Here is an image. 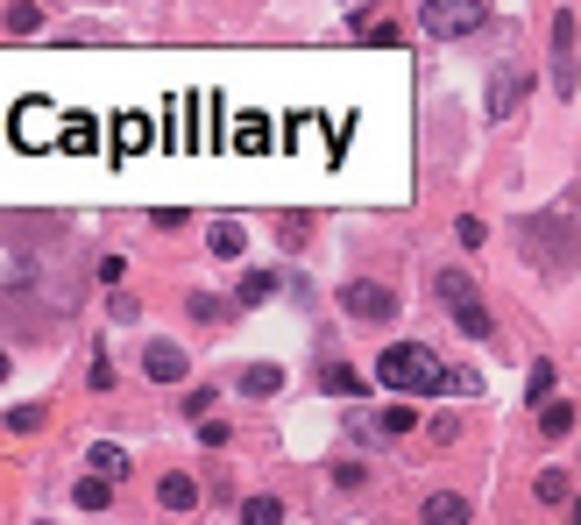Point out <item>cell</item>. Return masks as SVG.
I'll return each instance as SVG.
<instances>
[{"label": "cell", "instance_id": "obj_9", "mask_svg": "<svg viewBox=\"0 0 581 525\" xmlns=\"http://www.w3.org/2000/svg\"><path fill=\"white\" fill-rule=\"evenodd\" d=\"M142 377H156V384H185V348H178V341H149V348H142Z\"/></svg>", "mask_w": 581, "mask_h": 525}, {"label": "cell", "instance_id": "obj_2", "mask_svg": "<svg viewBox=\"0 0 581 525\" xmlns=\"http://www.w3.org/2000/svg\"><path fill=\"white\" fill-rule=\"evenodd\" d=\"M525 249L539 256V270H567V263L581 256V242H574V220H567L560 206L532 213V220H525Z\"/></svg>", "mask_w": 581, "mask_h": 525}, {"label": "cell", "instance_id": "obj_21", "mask_svg": "<svg viewBox=\"0 0 581 525\" xmlns=\"http://www.w3.org/2000/svg\"><path fill=\"white\" fill-rule=\"evenodd\" d=\"M43 29V8L36 0H8V36H36Z\"/></svg>", "mask_w": 581, "mask_h": 525}, {"label": "cell", "instance_id": "obj_10", "mask_svg": "<svg viewBox=\"0 0 581 525\" xmlns=\"http://www.w3.org/2000/svg\"><path fill=\"white\" fill-rule=\"evenodd\" d=\"M71 504H78V511H107V504H114V476L86 469V476H78V490H71Z\"/></svg>", "mask_w": 581, "mask_h": 525}, {"label": "cell", "instance_id": "obj_3", "mask_svg": "<svg viewBox=\"0 0 581 525\" xmlns=\"http://www.w3.org/2000/svg\"><path fill=\"white\" fill-rule=\"evenodd\" d=\"M433 291H440V306L454 313V327H461V334H475V341H489V334H496V320H489V306H482V291H475L461 270H440V277H433Z\"/></svg>", "mask_w": 581, "mask_h": 525}, {"label": "cell", "instance_id": "obj_18", "mask_svg": "<svg viewBox=\"0 0 581 525\" xmlns=\"http://www.w3.org/2000/svg\"><path fill=\"white\" fill-rule=\"evenodd\" d=\"M277 384H284V369H277V362H248V369H241V391H248V398H270Z\"/></svg>", "mask_w": 581, "mask_h": 525}, {"label": "cell", "instance_id": "obj_30", "mask_svg": "<svg viewBox=\"0 0 581 525\" xmlns=\"http://www.w3.org/2000/svg\"><path fill=\"white\" fill-rule=\"evenodd\" d=\"M192 320H220V298L213 291H192Z\"/></svg>", "mask_w": 581, "mask_h": 525}, {"label": "cell", "instance_id": "obj_20", "mask_svg": "<svg viewBox=\"0 0 581 525\" xmlns=\"http://www.w3.org/2000/svg\"><path fill=\"white\" fill-rule=\"evenodd\" d=\"M539 433H546V440H567V433H574V405H553V398H546V405H539Z\"/></svg>", "mask_w": 581, "mask_h": 525}, {"label": "cell", "instance_id": "obj_17", "mask_svg": "<svg viewBox=\"0 0 581 525\" xmlns=\"http://www.w3.org/2000/svg\"><path fill=\"white\" fill-rule=\"evenodd\" d=\"M93 142H100V121H93V114H64L57 149H93Z\"/></svg>", "mask_w": 581, "mask_h": 525}, {"label": "cell", "instance_id": "obj_24", "mask_svg": "<svg viewBox=\"0 0 581 525\" xmlns=\"http://www.w3.org/2000/svg\"><path fill=\"white\" fill-rule=\"evenodd\" d=\"M376 433H383V440H397V433H419V419H411V405H390V412L376 419Z\"/></svg>", "mask_w": 581, "mask_h": 525}, {"label": "cell", "instance_id": "obj_19", "mask_svg": "<svg viewBox=\"0 0 581 525\" xmlns=\"http://www.w3.org/2000/svg\"><path fill=\"white\" fill-rule=\"evenodd\" d=\"M241 242H248V235H241V220H220V228L206 235V249H213L220 263H234V256H241Z\"/></svg>", "mask_w": 581, "mask_h": 525}, {"label": "cell", "instance_id": "obj_25", "mask_svg": "<svg viewBox=\"0 0 581 525\" xmlns=\"http://www.w3.org/2000/svg\"><path fill=\"white\" fill-rule=\"evenodd\" d=\"M270 291H277V277H270V270H256V277H241V306H263Z\"/></svg>", "mask_w": 581, "mask_h": 525}, {"label": "cell", "instance_id": "obj_14", "mask_svg": "<svg viewBox=\"0 0 581 525\" xmlns=\"http://www.w3.org/2000/svg\"><path fill=\"white\" fill-rule=\"evenodd\" d=\"M156 504H163V511H192V504H199V483H192V476H163V483H156Z\"/></svg>", "mask_w": 581, "mask_h": 525}, {"label": "cell", "instance_id": "obj_6", "mask_svg": "<svg viewBox=\"0 0 581 525\" xmlns=\"http://www.w3.org/2000/svg\"><path fill=\"white\" fill-rule=\"evenodd\" d=\"M57 135H64V114L50 100H22L15 107V149H57Z\"/></svg>", "mask_w": 581, "mask_h": 525}, {"label": "cell", "instance_id": "obj_12", "mask_svg": "<svg viewBox=\"0 0 581 525\" xmlns=\"http://www.w3.org/2000/svg\"><path fill=\"white\" fill-rule=\"evenodd\" d=\"M461 518H468V497L461 490H433L426 497V525H461Z\"/></svg>", "mask_w": 581, "mask_h": 525}, {"label": "cell", "instance_id": "obj_4", "mask_svg": "<svg viewBox=\"0 0 581 525\" xmlns=\"http://www.w3.org/2000/svg\"><path fill=\"white\" fill-rule=\"evenodd\" d=\"M341 313L362 320V327H390V320H397V291L376 284V277H348V284H341Z\"/></svg>", "mask_w": 581, "mask_h": 525}, {"label": "cell", "instance_id": "obj_22", "mask_svg": "<svg viewBox=\"0 0 581 525\" xmlns=\"http://www.w3.org/2000/svg\"><path fill=\"white\" fill-rule=\"evenodd\" d=\"M532 497H539V504H567V497H574V483H567L560 469H539V483H532Z\"/></svg>", "mask_w": 581, "mask_h": 525}, {"label": "cell", "instance_id": "obj_11", "mask_svg": "<svg viewBox=\"0 0 581 525\" xmlns=\"http://www.w3.org/2000/svg\"><path fill=\"white\" fill-rule=\"evenodd\" d=\"M319 384H326V398H362V391H369V377H355L348 362H326V369H319Z\"/></svg>", "mask_w": 581, "mask_h": 525}, {"label": "cell", "instance_id": "obj_7", "mask_svg": "<svg viewBox=\"0 0 581 525\" xmlns=\"http://www.w3.org/2000/svg\"><path fill=\"white\" fill-rule=\"evenodd\" d=\"M553 93H581V64H574V15H553Z\"/></svg>", "mask_w": 581, "mask_h": 525}, {"label": "cell", "instance_id": "obj_26", "mask_svg": "<svg viewBox=\"0 0 581 525\" xmlns=\"http://www.w3.org/2000/svg\"><path fill=\"white\" fill-rule=\"evenodd\" d=\"M43 419H50V412H43V405H15V412H8V433H36V426H43Z\"/></svg>", "mask_w": 581, "mask_h": 525}, {"label": "cell", "instance_id": "obj_28", "mask_svg": "<svg viewBox=\"0 0 581 525\" xmlns=\"http://www.w3.org/2000/svg\"><path fill=\"white\" fill-rule=\"evenodd\" d=\"M107 320H142V306H135L128 291H114V298H107Z\"/></svg>", "mask_w": 581, "mask_h": 525}, {"label": "cell", "instance_id": "obj_15", "mask_svg": "<svg viewBox=\"0 0 581 525\" xmlns=\"http://www.w3.org/2000/svg\"><path fill=\"white\" fill-rule=\"evenodd\" d=\"M135 149H149V121L142 114H121L114 121V157H135Z\"/></svg>", "mask_w": 581, "mask_h": 525}, {"label": "cell", "instance_id": "obj_13", "mask_svg": "<svg viewBox=\"0 0 581 525\" xmlns=\"http://www.w3.org/2000/svg\"><path fill=\"white\" fill-rule=\"evenodd\" d=\"M86 469H100V476H128V447H121V440H93V447H86Z\"/></svg>", "mask_w": 581, "mask_h": 525}, {"label": "cell", "instance_id": "obj_29", "mask_svg": "<svg viewBox=\"0 0 581 525\" xmlns=\"http://www.w3.org/2000/svg\"><path fill=\"white\" fill-rule=\"evenodd\" d=\"M454 235H461V249H482V235H489V228H482L475 213H461V228H454Z\"/></svg>", "mask_w": 581, "mask_h": 525}, {"label": "cell", "instance_id": "obj_27", "mask_svg": "<svg viewBox=\"0 0 581 525\" xmlns=\"http://www.w3.org/2000/svg\"><path fill=\"white\" fill-rule=\"evenodd\" d=\"M241 511H248V518H256V525H277V518H284V504H277V497H248Z\"/></svg>", "mask_w": 581, "mask_h": 525}, {"label": "cell", "instance_id": "obj_33", "mask_svg": "<svg viewBox=\"0 0 581 525\" xmlns=\"http://www.w3.org/2000/svg\"><path fill=\"white\" fill-rule=\"evenodd\" d=\"M8 369H15V362H8V355H0V384H8Z\"/></svg>", "mask_w": 581, "mask_h": 525}, {"label": "cell", "instance_id": "obj_32", "mask_svg": "<svg viewBox=\"0 0 581 525\" xmlns=\"http://www.w3.org/2000/svg\"><path fill=\"white\" fill-rule=\"evenodd\" d=\"M362 483H369V476H362L355 462H341V469H334V490H362Z\"/></svg>", "mask_w": 581, "mask_h": 525}, {"label": "cell", "instance_id": "obj_1", "mask_svg": "<svg viewBox=\"0 0 581 525\" xmlns=\"http://www.w3.org/2000/svg\"><path fill=\"white\" fill-rule=\"evenodd\" d=\"M376 384L383 391H404V398H433V391H447V362L426 341H390L376 355Z\"/></svg>", "mask_w": 581, "mask_h": 525}, {"label": "cell", "instance_id": "obj_5", "mask_svg": "<svg viewBox=\"0 0 581 525\" xmlns=\"http://www.w3.org/2000/svg\"><path fill=\"white\" fill-rule=\"evenodd\" d=\"M489 22L482 0H426L419 8V36H475Z\"/></svg>", "mask_w": 581, "mask_h": 525}, {"label": "cell", "instance_id": "obj_8", "mask_svg": "<svg viewBox=\"0 0 581 525\" xmlns=\"http://www.w3.org/2000/svg\"><path fill=\"white\" fill-rule=\"evenodd\" d=\"M518 93H525V79H518L511 64H496V71H489V100H482L489 121H511V114H518Z\"/></svg>", "mask_w": 581, "mask_h": 525}, {"label": "cell", "instance_id": "obj_16", "mask_svg": "<svg viewBox=\"0 0 581 525\" xmlns=\"http://www.w3.org/2000/svg\"><path fill=\"white\" fill-rule=\"evenodd\" d=\"M234 149L263 157V149H270V121H263V114H241V121H234Z\"/></svg>", "mask_w": 581, "mask_h": 525}, {"label": "cell", "instance_id": "obj_23", "mask_svg": "<svg viewBox=\"0 0 581 525\" xmlns=\"http://www.w3.org/2000/svg\"><path fill=\"white\" fill-rule=\"evenodd\" d=\"M553 377H560L553 362H532V377H525V405H546V398H553Z\"/></svg>", "mask_w": 581, "mask_h": 525}, {"label": "cell", "instance_id": "obj_31", "mask_svg": "<svg viewBox=\"0 0 581 525\" xmlns=\"http://www.w3.org/2000/svg\"><path fill=\"white\" fill-rule=\"evenodd\" d=\"M185 412H192V419H206V412H213V391H206V384H199V391H185Z\"/></svg>", "mask_w": 581, "mask_h": 525}]
</instances>
